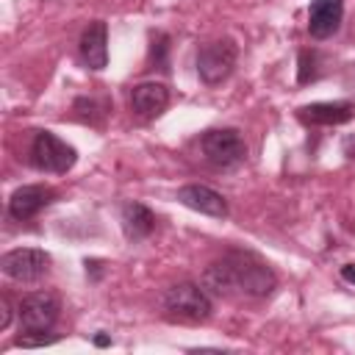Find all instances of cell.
Listing matches in <instances>:
<instances>
[{
	"label": "cell",
	"instance_id": "14",
	"mask_svg": "<svg viewBox=\"0 0 355 355\" xmlns=\"http://www.w3.org/2000/svg\"><path fill=\"white\" fill-rule=\"evenodd\" d=\"M119 222H122V230H125V236L130 241H141L155 230V214L144 202H136V200L122 205Z\"/></svg>",
	"mask_w": 355,
	"mask_h": 355
},
{
	"label": "cell",
	"instance_id": "21",
	"mask_svg": "<svg viewBox=\"0 0 355 355\" xmlns=\"http://www.w3.org/2000/svg\"><path fill=\"white\" fill-rule=\"evenodd\" d=\"M341 277H344L349 286H355V263H344V266H341Z\"/></svg>",
	"mask_w": 355,
	"mask_h": 355
},
{
	"label": "cell",
	"instance_id": "11",
	"mask_svg": "<svg viewBox=\"0 0 355 355\" xmlns=\"http://www.w3.org/2000/svg\"><path fill=\"white\" fill-rule=\"evenodd\" d=\"M78 50H80V58L89 69H94V72L105 69V64H108V25L103 19L89 22L80 33Z\"/></svg>",
	"mask_w": 355,
	"mask_h": 355
},
{
	"label": "cell",
	"instance_id": "2",
	"mask_svg": "<svg viewBox=\"0 0 355 355\" xmlns=\"http://www.w3.org/2000/svg\"><path fill=\"white\" fill-rule=\"evenodd\" d=\"M161 305L166 311V316L180 319V322H205L214 311L211 297L205 294V288H200L197 283H175L164 291Z\"/></svg>",
	"mask_w": 355,
	"mask_h": 355
},
{
	"label": "cell",
	"instance_id": "13",
	"mask_svg": "<svg viewBox=\"0 0 355 355\" xmlns=\"http://www.w3.org/2000/svg\"><path fill=\"white\" fill-rule=\"evenodd\" d=\"M344 19L341 0H311L308 6V33L313 39H330Z\"/></svg>",
	"mask_w": 355,
	"mask_h": 355
},
{
	"label": "cell",
	"instance_id": "16",
	"mask_svg": "<svg viewBox=\"0 0 355 355\" xmlns=\"http://www.w3.org/2000/svg\"><path fill=\"white\" fill-rule=\"evenodd\" d=\"M319 53L316 50H302L300 53V69H297V80L300 83H311L319 78Z\"/></svg>",
	"mask_w": 355,
	"mask_h": 355
},
{
	"label": "cell",
	"instance_id": "4",
	"mask_svg": "<svg viewBox=\"0 0 355 355\" xmlns=\"http://www.w3.org/2000/svg\"><path fill=\"white\" fill-rule=\"evenodd\" d=\"M78 161V150L72 144H67L64 139H58L50 130H39L31 141V164L42 172H53V175H64L75 166Z\"/></svg>",
	"mask_w": 355,
	"mask_h": 355
},
{
	"label": "cell",
	"instance_id": "7",
	"mask_svg": "<svg viewBox=\"0 0 355 355\" xmlns=\"http://www.w3.org/2000/svg\"><path fill=\"white\" fill-rule=\"evenodd\" d=\"M0 269L6 277L17 280V283H36L50 272V255L44 250H36V247L8 250L0 258Z\"/></svg>",
	"mask_w": 355,
	"mask_h": 355
},
{
	"label": "cell",
	"instance_id": "10",
	"mask_svg": "<svg viewBox=\"0 0 355 355\" xmlns=\"http://www.w3.org/2000/svg\"><path fill=\"white\" fill-rule=\"evenodd\" d=\"M178 202H183L186 208L191 211H200L205 216H214V219H225L227 216V200L205 186V183H189V186H180L178 189Z\"/></svg>",
	"mask_w": 355,
	"mask_h": 355
},
{
	"label": "cell",
	"instance_id": "19",
	"mask_svg": "<svg viewBox=\"0 0 355 355\" xmlns=\"http://www.w3.org/2000/svg\"><path fill=\"white\" fill-rule=\"evenodd\" d=\"M11 322V302L8 297H0V330H6Z\"/></svg>",
	"mask_w": 355,
	"mask_h": 355
},
{
	"label": "cell",
	"instance_id": "20",
	"mask_svg": "<svg viewBox=\"0 0 355 355\" xmlns=\"http://www.w3.org/2000/svg\"><path fill=\"white\" fill-rule=\"evenodd\" d=\"M341 150H344V155H347L349 161H355V133H352V136H344Z\"/></svg>",
	"mask_w": 355,
	"mask_h": 355
},
{
	"label": "cell",
	"instance_id": "12",
	"mask_svg": "<svg viewBox=\"0 0 355 355\" xmlns=\"http://www.w3.org/2000/svg\"><path fill=\"white\" fill-rule=\"evenodd\" d=\"M169 105V89L158 80H141L130 89V108L141 119H155Z\"/></svg>",
	"mask_w": 355,
	"mask_h": 355
},
{
	"label": "cell",
	"instance_id": "22",
	"mask_svg": "<svg viewBox=\"0 0 355 355\" xmlns=\"http://www.w3.org/2000/svg\"><path fill=\"white\" fill-rule=\"evenodd\" d=\"M94 344H97V347H108L111 338H108V336H94Z\"/></svg>",
	"mask_w": 355,
	"mask_h": 355
},
{
	"label": "cell",
	"instance_id": "5",
	"mask_svg": "<svg viewBox=\"0 0 355 355\" xmlns=\"http://www.w3.org/2000/svg\"><path fill=\"white\" fill-rule=\"evenodd\" d=\"M239 58V47L230 39H216V42H205L197 50V75L202 83L216 86L222 80L230 78L233 67Z\"/></svg>",
	"mask_w": 355,
	"mask_h": 355
},
{
	"label": "cell",
	"instance_id": "6",
	"mask_svg": "<svg viewBox=\"0 0 355 355\" xmlns=\"http://www.w3.org/2000/svg\"><path fill=\"white\" fill-rule=\"evenodd\" d=\"M17 313H19V324L25 333H47L58 322L61 302L53 291H33L22 297Z\"/></svg>",
	"mask_w": 355,
	"mask_h": 355
},
{
	"label": "cell",
	"instance_id": "1",
	"mask_svg": "<svg viewBox=\"0 0 355 355\" xmlns=\"http://www.w3.org/2000/svg\"><path fill=\"white\" fill-rule=\"evenodd\" d=\"M225 261L230 263V272H233V288L247 294V297H266L277 286V277H275L272 266L263 263L252 252L233 250V252L225 255Z\"/></svg>",
	"mask_w": 355,
	"mask_h": 355
},
{
	"label": "cell",
	"instance_id": "9",
	"mask_svg": "<svg viewBox=\"0 0 355 355\" xmlns=\"http://www.w3.org/2000/svg\"><path fill=\"white\" fill-rule=\"evenodd\" d=\"M55 200V191L50 186H42V183H28V186H19L11 200H8V214L11 219H33L42 208H47L50 202Z\"/></svg>",
	"mask_w": 355,
	"mask_h": 355
},
{
	"label": "cell",
	"instance_id": "17",
	"mask_svg": "<svg viewBox=\"0 0 355 355\" xmlns=\"http://www.w3.org/2000/svg\"><path fill=\"white\" fill-rule=\"evenodd\" d=\"M166 50H169V36L155 33L153 36V61H155L158 69H166Z\"/></svg>",
	"mask_w": 355,
	"mask_h": 355
},
{
	"label": "cell",
	"instance_id": "18",
	"mask_svg": "<svg viewBox=\"0 0 355 355\" xmlns=\"http://www.w3.org/2000/svg\"><path fill=\"white\" fill-rule=\"evenodd\" d=\"M55 338L53 336H44V333H36V336H19L14 344L17 347H44V344H53Z\"/></svg>",
	"mask_w": 355,
	"mask_h": 355
},
{
	"label": "cell",
	"instance_id": "15",
	"mask_svg": "<svg viewBox=\"0 0 355 355\" xmlns=\"http://www.w3.org/2000/svg\"><path fill=\"white\" fill-rule=\"evenodd\" d=\"M72 111L78 114V119H83V122H89V125H100V119H103V114H105V108H103L94 97H78L75 105H72Z\"/></svg>",
	"mask_w": 355,
	"mask_h": 355
},
{
	"label": "cell",
	"instance_id": "3",
	"mask_svg": "<svg viewBox=\"0 0 355 355\" xmlns=\"http://www.w3.org/2000/svg\"><path fill=\"white\" fill-rule=\"evenodd\" d=\"M200 150L205 161L216 169H233L247 158V144L236 128H214L200 139Z\"/></svg>",
	"mask_w": 355,
	"mask_h": 355
},
{
	"label": "cell",
	"instance_id": "8",
	"mask_svg": "<svg viewBox=\"0 0 355 355\" xmlns=\"http://www.w3.org/2000/svg\"><path fill=\"white\" fill-rule=\"evenodd\" d=\"M297 119L302 125H344L349 119H355V103L349 100H330V103H308L297 108Z\"/></svg>",
	"mask_w": 355,
	"mask_h": 355
}]
</instances>
